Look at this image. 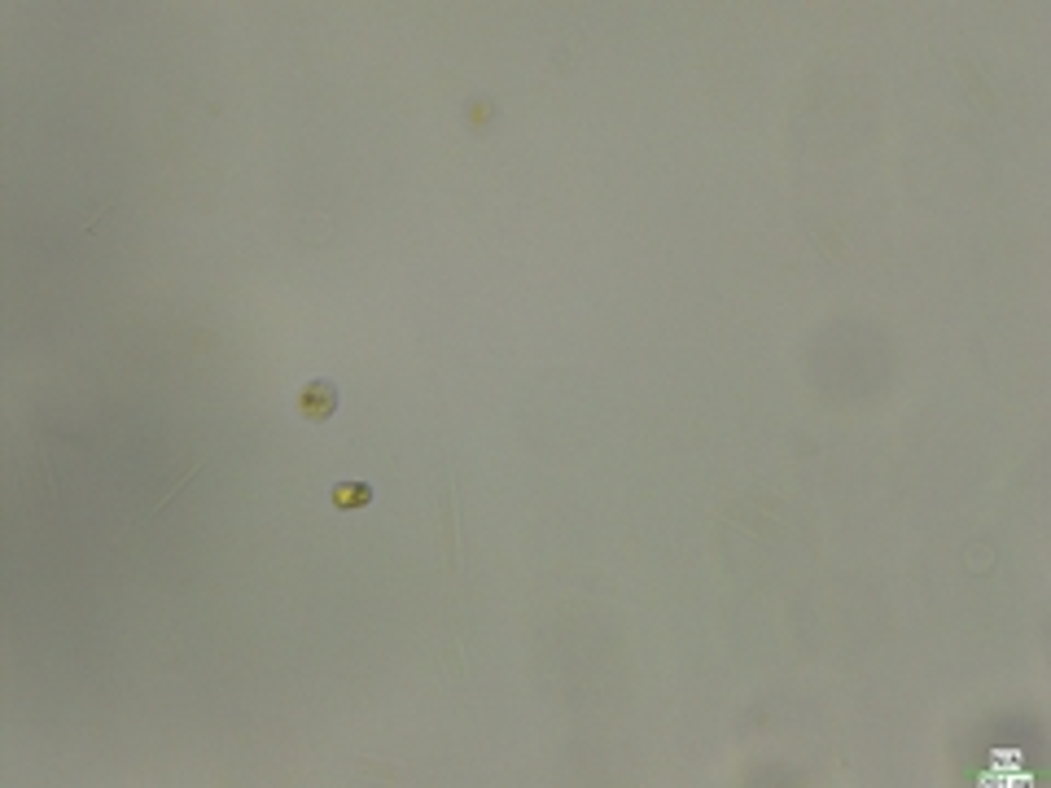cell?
Here are the masks:
<instances>
[{"instance_id": "4", "label": "cell", "mask_w": 1051, "mask_h": 788, "mask_svg": "<svg viewBox=\"0 0 1051 788\" xmlns=\"http://www.w3.org/2000/svg\"><path fill=\"white\" fill-rule=\"evenodd\" d=\"M368 500H373V486H364V482L333 486V504H338V508H364Z\"/></svg>"}, {"instance_id": "2", "label": "cell", "mask_w": 1051, "mask_h": 788, "mask_svg": "<svg viewBox=\"0 0 1051 788\" xmlns=\"http://www.w3.org/2000/svg\"><path fill=\"white\" fill-rule=\"evenodd\" d=\"M298 408H303L307 421H325V416H333V408H338V386H333V381H307Z\"/></svg>"}, {"instance_id": "3", "label": "cell", "mask_w": 1051, "mask_h": 788, "mask_svg": "<svg viewBox=\"0 0 1051 788\" xmlns=\"http://www.w3.org/2000/svg\"><path fill=\"white\" fill-rule=\"evenodd\" d=\"M198 469H202V456H189V460H184V465H180V473H171V478H167V486L154 495V504H149L145 513H141V521H149V517H158V513H163V508H167L171 500H176V495L184 491V486H189V478H198Z\"/></svg>"}, {"instance_id": "1", "label": "cell", "mask_w": 1051, "mask_h": 788, "mask_svg": "<svg viewBox=\"0 0 1051 788\" xmlns=\"http://www.w3.org/2000/svg\"><path fill=\"white\" fill-rule=\"evenodd\" d=\"M434 539H438V561H443V570L456 574V570H460V495H456V482L443 486V504H438Z\"/></svg>"}]
</instances>
